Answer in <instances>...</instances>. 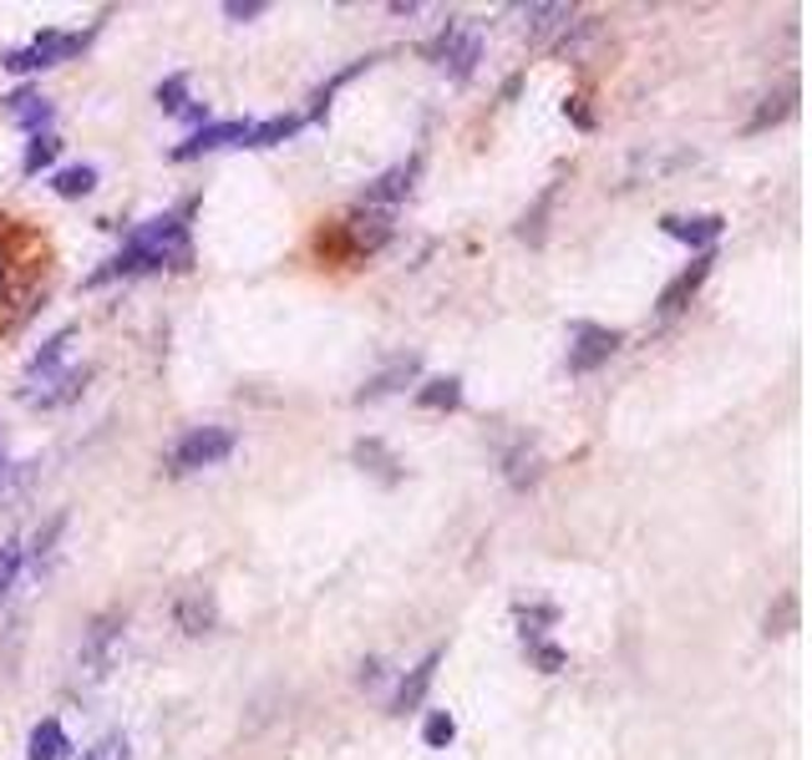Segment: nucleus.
<instances>
[{
	"mask_svg": "<svg viewBox=\"0 0 812 760\" xmlns=\"http://www.w3.org/2000/svg\"><path fill=\"white\" fill-rule=\"evenodd\" d=\"M189 269L193 263V244H189V223L178 213H158L128 238V249L118 259H107L87 284H112V279H128V274H143V269Z\"/></svg>",
	"mask_w": 812,
	"mask_h": 760,
	"instance_id": "nucleus-1",
	"label": "nucleus"
},
{
	"mask_svg": "<svg viewBox=\"0 0 812 760\" xmlns=\"http://www.w3.org/2000/svg\"><path fill=\"white\" fill-rule=\"evenodd\" d=\"M97 30H102V21H92L87 30H72V36H66V30H41V36H31L26 46L5 51V57H0V66H5V72H15V76L46 72V66H57V61H72L76 51H87Z\"/></svg>",
	"mask_w": 812,
	"mask_h": 760,
	"instance_id": "nucleus-2",
	"label": "nucleus"
},
{
	"mask_svg": "<svg viewBox=\"0 0 812 760\" xmlns=\"http://www.w3.org/2000/svg\"><path fill=\"white\" fill-rule=\"evenodd\" d=\"M239 446V437L229 426H193L189 437L178 441L173 452H168V471L173 477H189V471H204V467H219L223 456Z\"/></svg>",
	"mask_w": 812,
	"mask_h": 760,
	"instance_id": "nucleus-3",
	"label": "nucleus"
},
{
	"mask_svg": "<svg viewBox=\"0 0 812 760\" xmlns=\"http://www.w3.org/2000/svg\"><path fill=\"white\" fill-rule=\"evenodd\" d=\"M122 629H128V618L112 609V614H97L82 634V654H76V670L82 679H107V670L118 664V643H122Z\"/></svg>",
	"mask_w": 812,
	"mask_h": 760,
	"instance_id": "nucleus-4",
	"label": "nucleus"
},
{
	"mask_svg": "<svg viewBox=\"0 0 812 760\" xmlns=\"http://www.w3.org/2000/svg\"><path fill=\"white\" fill-rule=\"evenodd\" d=\"M386 238H391V213H376V208H355L336 223L340 259H366V254L386 249Z\"/></svg>",
	"mask_w": 812,
	"mask_h": 760,
	"instance_id": "nucleus-5",
	"label": "nucleus"
},
{
	"mask_svg": "<svg viewBox=\"0 0 812 760\" xmlns=\"http://www.w3.org/2000/svg\"><path fill=\"white\" fill-rule=\"evenodd\" d=\"M615 351H620V330H609V324L579 320L574 330H569V370H574V376H590V370H599Z\"/></svg>",
	"mask_w": 812,
	"mask_h": 760,
	"instance_id": "nucleus-6",
	"label": "nucleus"
},
{
	"mask_svg": "<svg viewBox=\"0 0 812 760\" xmlns=\"http://www.w3.org/2000/svg\"><path fill=\"white\" fill-rule=\"evenodd\" d=\"M416 173H422V158H407L397 168H386L381 177H371L366 193H361V208H376V213H391V204H401L412 193Z\"/></svg>",
	"mask_w": 812,
	"mask_h": 760,
	"instance_id": "nucleus-7",
	"label": "nucleus"
},
{
	"mask_svg": "<svg viewBox=\"0 0 812 760\" xmlns=\"http://www.w3.org/2000/svg\"><path fill=\"white\" fill-rule=\"evenodd\" d=\"M660 234L676 238V244H691V249H711L726 234V219L722 213H665Z\"/></svg>",
	"mask_w": 812,
	"mask_h": 760,
	"instance_id": "nucleus-8",
	"label": "nucleus"
},
{
	"mask_svg": "<svg viewBox=\"0 0 812 760\" xmlns=\"http://www.w3.org/2000/svg\"><path fill=\"white\" fill-rule=\"evenodd\" d=\"M244 137H250V122H204L189 143L173 147V162H193L204 152H219V147H244Z\"/></svg>",
	"mask_w": 812,
	"mask_h": 760,
	"instance_id": "nucleus-9",
	"label": "nucleus"
},
{
	"mask_svg": "<svg viewBox=\"0 0 812 760\" xmlns=\"http://www.w3.org/2000/svg\"><path fill=\"white\" fill-rule=\"evenodd\" d=\"M711 263H716V254H695V263L691 269H680L676 279H670V284H665L660 290V299H655V309H660V315H680V309L691 305L695 294H701V284H706L711 279Z\"/></svg>",
	"mask_w": 812,
	"mask_h": 760,
	"instance_id": "nucleus-10",
	"label": "nucleus"
},
{
	"mask_svg": "<svg viewBox=\"0 0 812 760\" xmlns=\"http://www.w3.org/2000/svg\"><path fill=\"white\" fill-rule=\"evenodd\" d=\"M87 376L92 370L82 366V370H57V376H46V380H36V385H26V391H21V401H26V406H66V401H76V395H82V385H87Z\"/></svg>",
	"mask_w": 812,
	"mask_h": 760,
	"instance_id": "nucleus-11",
	"label": "nucleus"
},
{
	"mask_svg": "<svg viewBox=\"0 0 812 760\" xmlns=\"http://www.w3.org/2000/svg\"><path fill=\"white\" fill-rule=\"evenodd\" d=\"M173 624L189 639H198V634H208V629H219V603H214V593L208 588H193V593H183L178 599V609H173Z\"/></svg>",
	"mask_w": 812,
	"mask_h": 760,
	"instance_id": "nucleus-12",
	"label": "nucleus"
},
{
	"mask_svg": "<svg viewBox=\"0 0 812 760\" xmlns=\"http://www.w3.org/2000/svg\"><path fill=\"white\" fill-rule=\"evenodd\" d=\"M477 61H483V30L462 26L458 36H452V46L443 51V61H437V66H447V76H452V82H468V76L477 72Z\"/></svg>",
	"mask_w": 812,
	"mask_h": 760,
	"instance_id": "nucleus-13",
	"label": "nucleus"
},
{
	"mask_svg": "<svg viewBox=\"0 0 812 760\" xmlns=\"http://www.w3.org/2000/svg\"><path fill=\"white\" fill-rule=\"evenodd\" d=\"M416 370H422V360H416V355H397L391 366H386V370H376V376H371L366 385L355 391V401H361V406H366V401H381V395L401 391V385H412V380H416Z\"/></svg>",
	"mask_w": 812,
	"mask_h": 760,
	"instance_id": "nucleus-14",
	"label": "nucleus"
},
{
	"mask_svg": "<svg viewBox=\"0 0 812 760\" xmlns=\"http://www.w3.org/2000/svg\"><path fill=\"white\" fill-rule=\"evenodd\" d=\"M437 664H443V649H432V654L422 659V664H416V670L397 685V700H391V710H397V715H407V710H416V704L427 700L432 679H437Z\"/></svg>",
	"mask_w": 812,
	"mask_h": 760,
	"instance_id": "nucleus-15",
	"label": "nucleus"
},
{
	"mask_svg": "<svg viewBox=\"0 0 812 760\" xmlns=\"http://www.w3.org/2000/svg\"><path fill=\"white\" fill-rule=\"evenodd\" d=\"M554 204H559V183H548L538 198H533V208L518 219V238L529 244V249H544V238H548V213H554Z\"/></svg>",
	"mask_w": 812,
	"mask_h": 760,
	"instance_id": "nucleus-16",
	"label": "nucleus"
},
{
	"mask_svg": "<svg viewBox=\"0 0 812 760\" xmlns=\"http://www.w3.org/2000/svg\"><path fill=\"white\" fill-rule=\"evenodd\" d=\"M72 340H76V330H72V324H66V330H57V335L46 340L41 351L31 355V366H26V385H36V380H46V376H57V366H61V360H66V351H72ZM26 385H21V391H26Z\"/></svg>",
	"mask_w": 812,
	"mask_h": 760,
	"instance_id": "nucleus-17",
	"label": "nucleus"
},
{
	"mask_svg": "<svg viewBox=\"0 0 812 760\" xmlns=\"http://www.w3.org/2000/svg\"><path fill=\"white\" fill-rule=\"evenodd\" d=\"M792 107H798V82H787V87L767 91V97H762V107L752 112V122H747V132H767V127H777L783 118H792Z\"/></svg>",
	"mask_w": 812,
	"mask_h": 760,
	"instance_id": "nucleus-18",
	"label": "nucleus"
},
{
	"mask_svg": "<svg viewBox=\"0 0 812 760\" xmlns=\"http://www.w3.org/2000/svg\"><path fill=\"white\" fill-rule=\"evenodd\" d=\"M66 750H72V740L61 731V720H41L26 740V760H66Z\"/></svg>",
	"mask_w": 812,
	"mask_h": 760,
	"instance_id": "nucleus-19",
	"label": "nucleus"
},
{
	"mask_svg": "<svg viewBox=\"0 0 812 760\" xmlns=\"http://www.w3.org/2000/svg\"><path fill=\"white\" fill-rule=\"evenodd\" d=\"M5 112H11V118L21 122L26 132H41L46 122H51V102H46V97H36L31 87L11 91V97H5Z\"/></svg>",
	"mask_w": 812,
	"mask_h": 760,
	"instance_id": "nucleus-20",
	"label": "nucleus"
},
{
	"mask_svg": "<svg viewBox=\"0 0 812 760\" xmlns=\"http://www.w3.org/2000/svg\"><path fill=\"white\" fill-rule=\"evenodd\" d=\"M300 127H305V118H300V112H280V118L259 122V127L250 122V137H244V147H275V143H290V137H295Z\"/></svg>",
	"mask_w": 812,
	"mask_h": 760,
	"instance_id": "nucleus-21",
	"label": "nucleus"
},
{
	"mask_svg": "<svg viewBox=\"0 0 812 760\" xmlns=\"http://www.w3.org/2000/svg\"><path fill=\"white\" fill-rule=\"evenodd\" d=\"M355 462H361V467H366L371 471V477H381V482H397V477H401V462H397V456H391V452H386V441H376V437H366V441H355Z\"/></svg>",
	"mask_w": 812,
	"mask_h": 760,
	"instance_id": "nucleus-22",
	"label": "nucleus"
},
{
	"mask_svg": "<svg viewBox=\"0 0 812 760\" xmlns=\"http://www.w3.org/2000/svg\"><path fill=\"white\" fill-rule=\"evenodd\" d=\"M371 66H376V57H366V61H351L346 72H336V76H330V82H325V87L311 97V112H305V122H325V112H330V97H336V91L346 87V82H355V76H361V72H371Z\"/></svg>",
	"mask_w": 812,
	"mask_h": 760,
	"instance_id": "nucleus-23",
	"label": "nucleus"
},
{
	"mask_svg": "<svg viewBox=\"0 0 812 760\" xmlns=\"http://www.w3.org/2000/svg\"><path fill=\"white\" fill-rule=\"evenodd\" d=\"M416 406L422 410H458L462 406V380L458 376H437L416 391Z\"/></svg>",
	"mask_w": 812,
	"mask_h": 760,
	"instance_id": "nucleus-24",
	"label": "nucleus"
},
{
	"mask_svg": "<svg viewBox=\"0 0 812 760\" xmlns=\"http://www.w3.org/2000/svg\"><path fill=\"white\" fill-rule=\"evenodd\" d=\"M51 188H57V198H87V193L97 188V168H92V162L61 168V173L51 177Z\"/></svg>",
	"mask_w": 812,
	"mask_h": 760,
	"instance_id": "nucleus-25",
	"label": "nucleus"
},
{
	"mask_svg": "<svg viewBox=\"0 0 812 760\" xmlns=\"http://www.w3.org/2000/svg\"><path fill=\"white\" fill-rule=\"evenodd\" d=\"M61 158V137H51V132H36L26 143V158H21V173L26 177H36L41 168H51V162Z\"/></svg>",
	"mask_w": 812,
	"mask_h": 760,
	"instance_id": "nucleus-26",
	"label": "nucleus"
},
{
	"mask_svg": "<svg viewBox=\"0 0 812 760\" xmlns=\"http://www.w3.org/2000/svg\"><path fill=\"white\" fill-rule=\"evenodd\" d=\"M513 618H518V634H523V643H538L548 624H559V609H554V603H533V609H518Z\"/></svg>",
	"mask_w": 812,
	"mask_h": 760,
	"instance_id": "nucleus-27",
	"label": "nucleus"
},
{
	"mask_svg": "<svg viewBox=\"0 0 812 760\" xmlns=\"http://www.w3.org/2000/svg\"><path fill=\"white\" fill-rule=\"evenodd\" d=\"M518 15H523V30H529V36H548L554 26L569 21V5H523Z\"/></svg>",
	"mask_w": 812,
	"mask_h": 760,
	"instance_id": "nucleus-28",
	"label": "nucleus"
},
{
	"mask_svg": "<svg viewBox=\"0 0 812 760\" xmlns=\"http://www.w3.org/2000/svg\"><path fill=\"white\" fill-rule=\"evenodd\" d=\"M153 97H158V107H162V112H173V118H183V107H189V76H183V72L162 76V82H158V91H153Z\"/></svg>",
	"mask_w": 812,
	"mask_h": 760,
	"instance_id": "nucleus-29",
	"label": "nucleus"
},
{
	"mask_svg": "<svg viewBox=\"0 0 812 760\" xmlns=\"http://www.w3.org/2000/svg\"><path fill=\"white\" fill-rule=\"evenodd\" d=\"M422 740H427L432 750H447L452 740H458V720L447 715V710H432L427 725H422Z\"/></svg>",
	"mask_w": 812,
	"mask_h": 760,
	"instance_id": "nucleus-30",
	"label": "nucleus"
},
{
	"mask_svg": "<svg viewBox=\"0 0 812 760\" xmlns=\"http://www.w3.org/2000/svg\"><path fill=\"white\" fill-rule=\"evenodd\" d=\"M61 532H66V512H57V517H51L46 527H36V538H31V557H36V568H41L51 553H57V538H61Z\"/></svg>",
	"mask_w": 812,
	"mask_h": 760,
	"instance_id": "nucleus-31",
	"label": "nucleus"
},
{
	"mask_svg": "<svg viewBox=\"0 0 812 760\" xmlns=\"http://www.w3.org/2000/svg\"><path fill=\"white\" fill-rule=\"evenodd\" d=\"M792 629H798V593L787 588L783 599L767 609V634H792Z\"/></svg>",
	"mask_w": 812,
	"mask_h": 760,
	"instance_id": "nucleus-32",
	"label": "nucleus"
},
{
	"mask_svg": "<svg viewBox=\"0 0 812 760\" xmlns=\"http://www.w3.org/2000/svg\"><path fill=\"white\" fill-rule=\"evenodd\" d=\"M533 477H538V456H533V446H518V452L508 456V482H513V487H529Z\"/></svg>",
	"mask_w": 812,
	"mask_h": 760,
	"instance_id": "nucleus-33",
	"label": "nucleus"
},
{
	"mask_svg": "<svg viewBox=\"0 0 812 760\" xmlns=\"http://www.w3.org/2000/svg\"><path fill=\"white\" fill-rule=\"evenodd\" d=\"M82 760H133V746L128 735H102L92 750H82Z\"/></svg>",
	"mask_w": 812,
	"mask_h": 760,
	"instance_id": "nucleus-34",
	"label": "nucleus"
},
{
	"mask_svg": "<svg viewBox=\"0 0 812 760\" xmlns=\"http://www.w3.org/2000/svg\"><path fill=\"white\" fill-rule=\"evenodd\" d=\"M529 649H533V664H538V670H544V674H559L563 664H569V654H563L559 643H548V639L529 643Z\"/></svg>",
	"mask_w": 812,
	"mask_h": 760,
	"instance_id": "nucleus-35",
	"label": "nucleus"
},
{
	"mask_svg": "<svg viewBox=\"0 0 812 760\" xmlns=\"http://www.w3.org/2000/svg\"><path fill=\"white\" fill-rule=\"evenodd\" d=\"M15 573H21V542H5V548H0V599L11 593Z\"/></svg>",
	"mask_w": 812,
	"mask_h": 760,
	"instance_id": "nucleus-36",
	"label": "nucleus"
},
{
	"mask_svg": "<svg viewBox=\"0 0 812 760\" xmlns=\"http://www.w3.org/2000/svg\"><path fill=\"white\" fill-rule=\"evenodd\" d=\"M269 5L265 0H223V15H229V21H254V15H265Z\"/></svg>",
	"mask_w": 812,
	"mask_h": 760,
	"instance_id": "nucleus-37",
	"label": "nucleus"
},
{
	"mask_svg": "<svg viewBox=\"0 0 812 760\" xmlns=\"http://www.w3.org/2000/svg\"><path fill=\"white\" fill-rule=\"evenodd\" d=\"M563 112L574 118V127H579V132H594V112L584 107V97H569V102H563Z\"/></svg>",
	"mask_w": 812,
	"mask_h": 760,
	"instance_id": "nucleus-38",
	"label": "nucleus"
},
{
	"mask_svg": "<svg viewBox=\"0 0 812 760\" xmlns=\"http://www.w3.org/2000/svg\"><path fill=\"white\" fill-rule=\"evenodd\" d=\"M376 679H381V659H366L361 664V685H376Z\"/></svg>",
	"mask_w": 812,
	"mask_h": 760,
	"instance_id": "nucleus-39",
	"label": "nucleus"
},
{
	"mask_svg": "<svg viewBox=\"0 0 812 760\" xmlns=\"http://www.w3.org/2000/svg\"><path fill=\"white\" fill-rule=\"evenodd\" d=\"M518 87H523V76H508V82H502V102H513Z\"/></svg>",
	"mask_w": 812,
	"mask_h": 760,
	"instance_id": "nucleus-40",
	"label": "nucleus"
},
{
	"mask_svg": "<svg viewBox=\"0 0 812 760\" xmlns=\"http://www.w3.org/2000/svg\"><path fill=\"white\" fill-rule=\"evenodd\" d=\"M0 477H5V452H0Z\"/></svg>",
	"mask_w": 812,
	"mask_h": 760,
	"instance_id": "nucleus-41",
	"label": "nucleus"
}]
</instances>
